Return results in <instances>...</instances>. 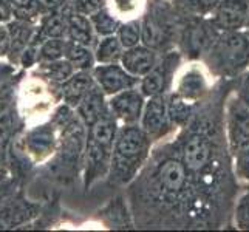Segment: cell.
<instances>
[{
  "instance_id": "cell-33",
  "label": "cell",
  "mask_w": 249,
  "mask_h": 232,
  "mask_svg": "<svg viewBox=\"0 0 249 232\" xmlns=\"http://www.w3.org/2000/svg\"><path fill=\"white\" fill-rule=\"evenodd\" d=\"M118 39L121 40L124 48H132L142 44V23L141 19L124 20L116 31Z\"/></svg>"
},
{
  "instance_id": "cell-26",
  "label": "cell",
  "mask_w": 249,
  "mask_h": 232,
  "mask_svg": "<svg viewBox=\"0 0 249 232\" xmlns=\"http://www.w3.org/2000/svg\"><path fill=\"white\" fill-rule=\"evenodd\" d=\"M196 110H198V107L184 101L183 98H179L177 93L174 91L167 93V111H169L170 123L175 127V130L186 127L189 121L194 118Z\"/></svg>"
},
{
  "instance_id": "cell-30",
  "label": "cell",
  "mask_w": 249,
  "mask_h": 232,
  "mask_svg": "<svg viewBox=\"0 0 249 232\" xmlns=\"http://www.w3.org/2000/svg\"><path fill=\"white\" fill-rule=\"evenodd\" d=\"M89 17H90L91 25H93V28H94V33H96L98 37H104V36H111V34H116L119 25H121V19H119L118 16H115V13L111 11L107 5L102 6L101 10L94 11Z\"/></svg>"
},
{
  "instance_id": "cell-34",
  "label": "cell",
  "mask_w": 249,
  "mask_h": 232,
  "mask_svg": "<svg viewBox=\"0 0 249 232\" xmlns=\"http://www.w3.org/2000/svg\"><path fill=\"white\" fill-rule=\"evenodd\" d=\"M67 37H59V39H47L39 45V54H37V64L42 62H51L57 61V59L65 57V50H67Z\"/></svg>"
},
{
  "instance_id": "cell-23",
  "label": "cell",
  "mask_w": 249,
  "mask_h": 232,
  "mask_svg": "<svg viewBox=\"0 0 249 232\" xmlns=\"http://www.w3.org/2000/svg\"><path fill=\"white\" fill-rule=\"evenodd\" d=\"M6 27L11 37V50H10V54H8V59H10L11 64L19 65L23 51L28 48V45L31 44V40L34 37L37 23L13 19L11 22L6 23Z\"/></svg>"
},
{
  "instance_id": "cell-37",
  "label": "cell",
  "mask_w": 249,
  "mask_h": 232,
  "mask_svg": "<svg viewBox=\"0 0 249 232\" xmlns=\"http://www.w3.org/2000/svg\"><path fill=\"white\" fill-rule=\"evenodd\" d=\"M232 225L235 229L249 231V192L246 191L242 196H238L234 214H232Z\"/></svg>"
},
{
  "instance_id": "cell-21",
  "label": "cell",
  "mask_w": 249,
  "mask_h": 232,
  "mask_svg": "<svg viewBox=\"0 0 249 232\" xmlns=\"http://www.w3.org/2000/svg\"><path fill=\"white\" fill-rule=\"evenodd\" d=\"M93 84H94V77L91 71L87 70L74 71L65 82L59 85V99L64 104L76 108L81 104V101L87 94V91L93 87Z\"/></svg>"
},
{
  "instance_id": "cell-28",
  "label": "cell",
  "mask_w": 249,
  "mask_h": 232,
  "mask_svg": "<svg viewBox=\"0 0 249 232\" xmlns=\"http://www.w3.org/2000/svg\"><path fill=\"white\" fill-rule=\"evenodd\" d=\"M37 71L45 81H48L51 85H54V87L59 89V85L65 82L68 77L76 71V68L71 65L70 61H67L65 57H62V59H57V61L37 64Z\"/></svg>"
},
{
  "instance_id": "cell-1",
  "label": "cell",
  "mask_w": 249,
  "mask_h": 232,
  "mask_svg": "<svg viewBox=\"0 0 249 232\" xmlns=\"http://www.w3.org/2000/svg\"><path fill=\"white\" fill-rule=\"evenodd\" d=\"M235 81L220 79L213 84L194 118L172 138L196 191L213 209L223 228L232 225L240 189L225 125L226 101L234 91Z\"/></svg>"
},
{
  "instance_id": "cell-43",
  "label": "cell",
  "mask_w": 249,
  "mask_h": 232,
  "mask_svg": "<svg viewBox=\"0 0 249 232\" xmlns=\"http://www.w3.org/2000/svg\"><path fill=\"white\" fill-rule=\"evenodd\" d=\"M16 74V65L8 62H0V85L13 79Z\"/></svg>"
},
{
  "instance_id": "cell-4",
  "label": "cell",
  "mask_w": 249,
  "mask_h": 232,
  "mask_svg": "<svg viewBox=\"0 0 249 232\" xmlns=\"http://www.w3.org/2000/svg\"><path fill=\"white\" fill-rule=\"evenodd\" d=\"M118 130L119 123L111 113L87 127L82 166L85 191L91 189L101 179L107 178Z\"/></svg>"
},
{
  "instance_id": "cell-41",
  "label": "cell",
  "mask_w": 249,
  "mask_h": 232,
  "mask_svg": "<svg viewBox=\"0 0 249 232\" xmlns=\"http://www.w3.org/2000/svg\"><path fill=\"white\" fill-rule=\"evenodd\" d=\"M11 50V37L6 23H0V57H8Z\"/></svg>"
},
{
  "instance_id": "cell-6",
  "label": "cell",
  "mask_w": 249,
  "mask_h": 232,
  "mask_svg": "<svg viewBox=\"0 0 249 232\" xmlns=\"http://www.w3.org/2000/svg\"><path fill=\"white\" fill-rule=\"evenodd\" d=\"M184 11L172 0H149L141 17L142 44L158 53H166L178 45Z\"/></svg>"
},
{
  "instance_id": "cell-10",
  "label": "cell",
  "mask_w": 249,
  "mask_h": 232,
  "mask_svg": "<svg viewBox=\"0 0 249 232\" xmlns=\"http://www.w3.org/2000/svg\"><path fill=\"white\" fill-rule=\"evenodd\" d=\"M211 77V73L201 61L186 62L184 68H179L174 89L170 91L177 93L179 98L191 102V104L200 107L213 87Z\"/></svg>"
},
{
  "instance_id": "cell-12",
  "label": "cell",
  "mask_w": 249,
  "mask_h": 232,
  "mask_svg": "<svg viewBox=\"0 0 249 232\" xmlns=\"http://www.w3.org/2000/svg\"><path fill=\"white\" fill-rule=\"evenodd\" d=\"M140 125L155 144L167 140L170 135H174L177 132L169 118L167 94L150 96L145 99V106L142 110Z\"/></svg>"
},
{
  "instance_id": "cell-20",
  "label": "cell",
  "mask_w": 249,
  "mask_h": 232,
  "mask_svg": "<svg viewBox=\"0 0 249 232\" xmlns=\"http://www.w3.org/2000/svg\"><path fill=\"white\" fill-rule=\"evenodd\" d=\"M65 14H67V39L76 42V44H82L94 48L99 37L94 33L90 17L73 10L70 3L65 8Z\"/></svg>"
},
{
  "instance_id": "cell-32",
  "label": "cell",
  "mask_w": 249,
  "mask_h": 232,
  "mask_svg": "<svg viewBox=\"0 0 249 232\" xmlns=\"http://www.w3.org/2000/svg\"><path fill=\"white\" fill-rule=\"evenodd\" d=\"M149 0H107V6L118 16L121 22L141 19Z\"/></svg>"
},
{
  "instance_id": "cell-25",
  "label": "cell",
  "mask_w": 249,
  "mask_h": 232,
  "mask_svg": "<svg viewBox=\"0 0 249 232\" xmlns=\"http://www.w3.org/2000/svg\"><path fill=\"white\" fill-rule=\"evenodd\" d=\"M20 125L22 123L17 115L16 106H11L0 113V164L5 167H8V157H10L13 140L19 132Z\"/></svg>"
},
{
  "instance_id": "cell-38",
  "label": "cell",
  "mask_w": 249,
  "mask_h": 232,
  "mask_svg": "<svg viewBox=\"0 0 249 232\" xmlns=\"http://www.w3.org/2000/svg\"><path fill=\"white\" fill-rule=\"evenodd\" d=\"M14 93H16V81L14 77L0 85V113L14 106Z\"/></svg>"
},
{
  "instance_id": "cell-49",
  "label": "cell",
  "mask_w": 249,
  "mask_h": 232,
  "mask_svg": "<svg viewBox=\"0 0 249 232\" xmlns=\"http://www.w3.org/2000/svg\"><path fill=\"white\" fill-rule=\"evenodd\" d=\"M70 2H71V0H70Z\"/></svg>"
},
{
  "instance_id": "cell-31",
  "label": "cell",
  "mask_w": 249,
  "mask_h": 232,
  "mask_svg": "<svg viewBox=\"0 0 249 232\" xmlns=\"http://www.w3.org/2000/svg\"><path fill=\"white\" fill-rule=\"evenodd\" d=\"M13 6L14 19L39 23V20L47 13H50L47 8L40 3V0H10Z\"/></svg>"
},
{
  "instance_id": "cell-17",
  "label": "cell",
  "mask_w": 249,
  "mask_h": 232,
  "mask_svg": "<svg viewBox=\"0 0 249 232\" xmlns=\"http://www.w3.org/2000/svg\"><path fill=\"white\" fill-rule=\"evenodd\" d=\"M61 130L51 121L34 127L25 138V147L34 160L42 161L56 153Z\"/></svg>"
},
{
  "instance_id": "cell-24",
  "label": "cell",
  "mask_w": 249,
  "mask_h": 232,
  "mask_svg": "<svg viewBox=\"0 0 249 232\" xmlns=\"http://www.w3.org/2000/svg\"><path fill=\"white\" fill-rule=\"evenodd\" d=\"M67 8V6H65ZM65 8L59 11L47 13L37 23L36 33H34L33 44L40 45L47 39H59L67 37V14Z\"/></svg>"
},
{
  "instance_id": "cell-11",
  "label": "cell",
  "mask_w": 249,
  "mask_h": 232,
  "mask_svg": "<svg viewBox=\"0 0 249 232\" xmlns=\"http://www.w3.org/2000/svg\"><path fill=\"white\" fill-rule=\"evenodd\" d=\"M225 125L231 155L249 145V107L234 91L226 101Z\"/></svg>"
},
{
  "instance_id": "cell-45",
  "label": "cell",
  "mask_w": 249,
  "mask_h": 232,
  "mask_svg": "<svg viewBox=\"0 0 249 232\" xmlns=\"http://www.w3.org/2000/svg\"><path fill=\"white\" fill-rule=\"evenodd\" d=\"M14 187H16V183L13 179H5V181L0 183V201L5 200L6 196H10L11 194H14Z\"/></svg>"
},
{
  "instance_id": "cell-9",
  "label": "cell",
  "mask_w": 249,
  "mask_h": 232,
  "mask_svg": "<svg viewBox=\"0 0 249 232\" xmlns=\"http://www.w3.org/2000/svg\"><path fill=\"white\" fill-rule=\"evenodd\" d=\"M184 57L178 48L169 50L166 53H161L160 61L152 70L141 77L140 90L145 98L160 96V94H167L177 79V74L183 65Z\"/></svg>"
},
{
  "instance_id": "cell-8",
  "label": "cell",
  "mask_w": 249,
  "mask_h": 232,
  "mask_svg": "<svg viewBox=\"0 0 249 232\" xmlns=\"http://www.w3.org/2000/svg\"><path fill=\"white\" fill-rule=\"evenodd\" d=\"M218 34L220 31L211 23L209 17L184 13L177 48L186 62L203 61Z\"/></svg>"
},
{
  "instance_id": "cell-29",
  "label": "cell",
  "mask_w": 249,
  "mask_h": 232,
  "mask_svg": "<svg viewBox=\"0 0 249 232\" xmlns=\"http://www.w3.org/2000/svg\"><path fill=\"white\" fill-rule=\"evenodd\" d=\"M65 59L71 62V65L76 68V71H79V70L91 71L94 65H96L94 50L91 47L76 44V42H71V40L67 42Z\"/></svg>"
},
{
  "instance_id": "cell-15",
  "label": "cell",
  "mask_w": 249,
  "mask_h": 232,
  "mask_svg": "<svg viewBox=\"0 0 249 232\" xmlns=\"http://www.w3.org/2000/svg\"><path fill=\"white\" fill-rule=\"evenodd\" d=\"M145 99L147 98L142 94L140 87H133L121 93H116L108 98L110 113L115 116L119 125L140 124Z\"/></svg>"
},
{
  "instance_id": "cell-14",
  "label": "cell",
  "mask_w": 249,
  "mask_h": 232,
  "mask_svg": "<svg viewBox=\"0 0 249 232\" xmlns=\"http://www.w3.org/2000/svg\"><path fill=\"white\" fill-rule=\"evenodd\" d=\"M94 82H96L101 90L106 93V96L110 98L116 93H121L124 90L138 87L140 77L128 73L121 65V62L116 64H96L91 70Z\"/></svg>"
},
{
  "instance_id": "cell-7",
  "label": "cell",
  "mask_w": 249,
  "mask_h": 232,
  "mask_svg": "<svg viewBox=\"0 0 249 232\" xmlns=\"http://www.w3.org/2000/svg\"><path fill=\"white\" fill-rule=\"evenodd\" d=\"M85 140H87V127L76 113L61 128L54 158L50 162V170L61 181L70 183L74 177H78L79 169L84 166Z\"/></svg>"
},
{
  "instance_id": "cell-48",
  "label": "cell",
  "mask_w": 249,
  "mask_h": 232,
  "mask_svg": "<svg viewBox=\"0 0 249 232\" xmlns=\"http://www.w3.org/2000/svg\"><path fill=\"white\" fill-rule=\"evenodd\" d=\"M246 191H248V192H249V186H246Z\"/></svg>"
},
{
  "instance_id": "cell-3",
  "label": "cell",
  "mask_w": 249,
  "mask_h": 232,
  "mask_svg": "<svg viewBox=\"0 0 249 232\" xmlns=\"http://www.w3.org/2000/svg\"><path fill=\"white\" fill-rule=\"evenodd\" d=\"M155 143L140 124L119 125L110 170L106 181L110 187L121 189L130 184L147 162Z\"/></svg>"
},
{
  "instance_id": "cell-22",
  "label": "cell",
  "mask_w": 249,
  "mask_h": 232,
  "mask_svg": "<svg viewBox=\"0 0 249 232\" xmlns=\"http://www.w3.org/2000/svg\"><path fill=\"white\" fill-rule=\"evenodd\" d=\"M101 218L110 229H136L125 195H116L101 209Z\"/></svg>"
},
{
  "instance_id": "cell-44",
  "label": "cell",
  "mask_w": 249,
  "mask_h": 232,
  "mask_svg": "<svg viewBox=\"0 0 249 232\" xmlns=\"http://www.w3.org/2000/svg\"><path fill=\"white\" fill-rule=\"evenodd\" d=\"M40 3L44 5L48 11H59L70 3V0H40Z\"/></svg>"
},
{
  "instance_id": "cell-2",
  "label": "cell",
  "mask_w": 249,
  "mask_h": 232,
  "mask_svg": "<svg viewBox=\"0 0 249 232\" xmlns=\"http://www.w3.org/2000/svg\"><path fill=\"white\" fill-rule=\"evenodd\" d=\"M136 229H221L189 177L174 143L153 145L141 172L125 187Z\"/></svg>"
},
{
  "instance_id": "cell-35",
  "label": "cell",
  "mask_w": 249,
  "mask_h": 232,
  "mask_svg": "<svg viewBox=\"0 0 249 232\" xmlns=\"http://www.w3.org/2000/svg\"><path fill=\"white\" fill-rule=\"evenodd\" d=\"M172 2L184 13L208 17L220 3V0H172Z\"/></svg>"
},
{
  "instance_id": "cell-42",
  "label": "cell",
  "mask_w": 249,
  "mask_h": 232,
  "mask_svg": "<svg viewBox=\"0 0 249 232\" xmlns=\"http://www.w3.org/2000/svg\"><path fill=\"white\" fill-rule=\"evenodd\" d=\"M14 19L10 0H0V23H8Z\"/></svg>"
},
{
  "instance_id": "cell-18",
  "label": "cell",
  "mask_w": 249,
  "mask_h": 232,
  "mask_svg": "<svg viewBox=\"0 0 249 232\" xmlns=\"http://www.w3.org/2000/svg\"><path fill=\"white\" fill-rule=\"evenodd\" d=\"M160 56L161 53H158L157 50H153L144 44H140L136 47L124 50L121 57V65L130 74L141 79L142 76L147 74L157 65V62L160 61Z\"/></svg>"
},
{
  "instance_id": "cell-46",
  "label": "cell",
  "mask_w": 249,
  "mask_h": 232,
  "mask_svg": "<svg viewBox=\"0 0 249 232\" xmlns=\"http://www.w3.org/2000/svg\"><path fill=\"white\" fill-rule=\"evenodd\" d=\"M6 177H8V169H6L5 166H2V164H0V183H2V181H5V179H6Z\"/></svg>"
},
{
  "instance_id": "cell-40",
  "label": "cell",
  "mask_w": 249,
  "mask_h": 232,
  "mask_svg": "<svg viewBox=\"0 0 249 232\" xmlns=\"http://www.w3.org/2000/svg\"><path fill=\"white\" fill-rule=\"evenodd\" d=\"M234 93L249 107V68L242 76L237 77Z\"/></svg>"
},
{
  "instance_id": "cell-47",
  "label": "cell",
  "mask_w": 249,
  "mask_h": 232,
  "mask_svg": "<svg viewBox=\"0 0 249 232\" xmlns=\"http://www.w3.org/2000/svg\"><path fill=\"white\" fill-rule=\"evenodd\" d=\"M245 31L248 33V36H249V19H248V23H246V28H245Z\"/></svg>"
},
{
  "instance_id": "cell-27",
  "label": "cell",
  "mask_w": 249,
  "mask_h": 232,
  "mask_svg": "<svg viewBox=\"0 0 249 232\" xmlns=\"http://www.w3.org/2000/svg\"><path fill=\"white\" fill-rule=\"evenodd\" d=\"M93 50L96 64H116L121 62L125 48L123 47L121 40L118 39L116 34H111V36L99 37Z\"/></svg>"
},
{
  "instance_id": "cell-16",
  "label": "cell",
  "mask_w": 249,
  "mask_h": 232,
  "mask_svg": "<svg viewBox=\"0 0 249 232\" xmlns=\"http://www.w3.org/2000/svg\"><path fill=\"white\" fill-rule=\"evenodd\" d=\"M208 17L220 33L242 31L249 19V0H220Z\"/></svg>"
},
{
  "instance_id": "cell-5",
  "label": "cell",
  "mask_w": 249,
  "mask_h": 232,
  "mask_svg": "<svg viewBox=\"0 0 249 232\" xmlns=\"http://www.w3.org/2000/svg\"><path fill=\"white\" fill-rule=\"evenodd\" d=\"M201 62L217 81L237 79L249 68L248 33L245 30L220 33Z\"/></svg>"
},
{
  "instance_id": "cell-36",
  "label": "cell",
  "mask_w": 249,
  "mask_h": 232,
  "mask_svg": "<svg viewBox=\"0 0 249 232\" xmlns=\"http://www.w3.org/2000/svg\"><path fill=\"white\" fill-rule=\"evenodd\" d=\"M232 169L240 186H249V145H245L232 155Z\"/></svg>"
},
{
  "instance_id": "cell-39",
  "label": "cell",
  "mask_w": 249,
  "mask_h": 232,
  "mask_svg": "<svg viewBox=\"0 0 249 232\" xmlns=\"http://www.w3.org/2000/svg\"><path fill=\"white\" fill-rule=\"evenodd\" d=\"M73 10L82 13L85 16H90L94 11L101 10L102 6L107 5V0H71L70 2Z\"/></svg>"
},
{
  "instance_id": "cell-19",
  "label": "cell",
  "mask_w": 249,
  "mask_h": 232,
  "mask_svg": "<svg viewBox=\"0 0 249 232\" xmlns=\"http://www.w3.org/2000/svg\"><path fill=\"white\" fill-rule=\"evenodd\" d=\"M78 116L82 119L85 127H90L99 119L110 115V107H108V98L106 93L101 90L99 85L94 82L93 87L87 91V94L81 101V104L74 108Z\"/></svg>"
},
{
  "instance_id": "cell-13",
  "label": "cell",
  "mask_w": 249,
  "mask_h": 232,
  "mask_svg": "<svg viewBox=\"0 0 249 232\" xmlns=\"http://www.w3.org/2000/svg\"><path fill=\"white\" fill-rule=\"evenodd\" d=\"M40 209L39 203L23 198L22 195L11 194L0 201V231L25 226L39 217Z\"/></svg>"
}]
</instances>
